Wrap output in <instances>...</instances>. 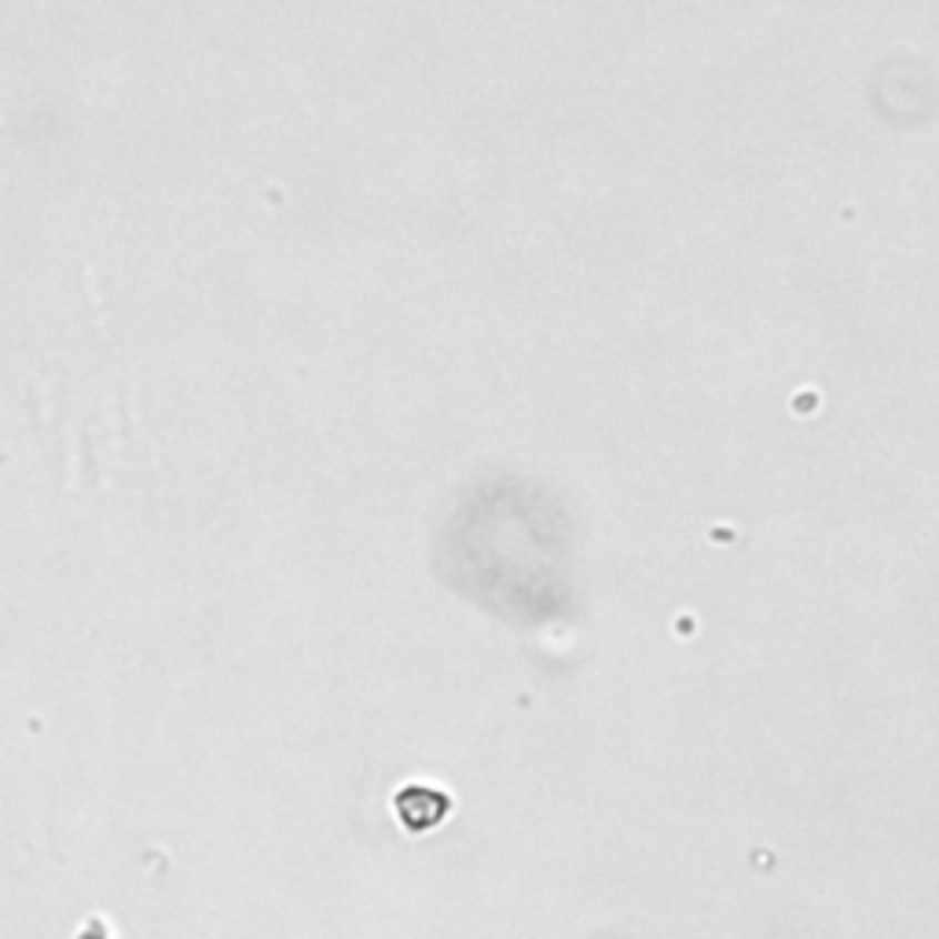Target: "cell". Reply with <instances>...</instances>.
Returning <instances> with one entry per match:
<instances>
[{
  "instance_id": "1",
  "label": "cell",
  "mask_w": 939,
  "mask_h": 939,
  "mask_svg": "<svg viewBox=\"0 0 939 939\" xmlns=\"http://www.w3.org/2000/svg\"><path fill=\"white\" fill-rule=\"evenodd\" d=\"M396 808L412 829H430L444 818V797H437L433 789H404Z\"/></svg>"
}]
</instances>
